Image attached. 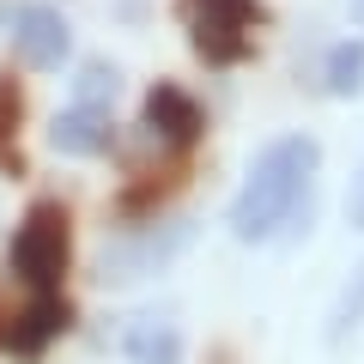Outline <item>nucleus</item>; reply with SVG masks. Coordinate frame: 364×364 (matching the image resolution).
I'll use <instances>...</instances> for the list:
<instances>
[{"label": "nucleus", "instance_id": "nucleus-1", "mask_svg": "<svg viewBox=\"0 0 364 364\" xmlns=\"http://www.w3.org/2000/svg\"><path fill=\"white\" fill-rule=\"evenodd\" d=\"M322 164V146L310 134H286L249 164L243 188L231 200V237L237 243H267L279 237V225L298 219V200H310V176Z\"/></svg>", "mask_w": 364, "mask_h": 364}, {"label": "nucleus", "instance_id": "nucleus-2", "mask_svg": "<svg viewBox=\"0 0 364 364\" xmlns=\"http://www.w3.org/2000/svg\"><path fill=\"white\" fill-rule=\"evenodd\" d=\"M188 243H195V225L188 219L146 225V231H134V237H116V243L97 255V279H104V286H134L146 273H164Z\"/></svg>", "mask_w": 364, "mask_h": 364}, {"label": "nucleus", "instance_id": "nucleus-3", "mask_svg": "<svg viewBox=\"0 0 364 364\" xmlns=\"http://www.w3.org/2000/svg\"><path fill=\"white\" fill-rule=\"evenodd\" d=\"M13 273L31 291H55L67 273V213L55 200H37L13 237Z\"/></svg>", "mask_w": 364, "mask_h": 364}, {"label": "nucleus", "instance_id": "nucleus-4", "mask_svg": "<svg viewBox=\"0 0 364 364\" xmlns=\"http://www.w3.org/2000/svg\"><path fill=\"white\" fill-rule=\"evenodd\" d=\"M195 55L213 67H231L249 55V25H255V0H182Z\"/></svg>", "mask_w": 364, "mask_h": 364}, {"label": "nucleus", "instance_id": "nucleus-5", "mask_svg": "<svg viewBox=\"0 0 364 364\" xmlns=\"http://www.w3.org/2000/svg\"><path fill=\"white\" fill-rule=\"evenodd\" d=\"M13 49H18V61H25V67L49 73V67L67 61L73 31H67V18L55 13V6H18V13H13Z\"/></svg>", "mask_w": 364, "mask_h": 364}, {"label": "nucleus", "instance_id": "nucleus-6", "mask_svg": "<svg viewBox=\"0 0 364 364\" xmlns=\"http://www.w3.org/2000/svg\"><path fill=\"white\" fill-rule=\"evenodd\" d=\"M49 146H55V152H67V158L104 152V146H109V109H85V104L61 109V116L49 122Z\"/></svg>", "mask_w": 364, "mask_h": 364}, {"label": "nucleus", "instance_id": "nucleus-7", "mask_svg": "<svg viewBox=\"0 0 364 364\" xmlns=\"http://www.w3.org/2000/svg\"><path fill=\"white\" fill-rule=\"evenodd\" d=\"M146 128L164 134L170 146H188V140L200 134L195 97H188V91H176V85H152V97H146Z\"/></svg>", "mask_w": 364, "mask_h": 364}, {"label": "nucleus", "instance_id": "nucleus-8", "mask_svg": "<svg viewBox=\"0 0 364 364\" xmlns=\"http://www.w3.org/2000/svg\"><path fill=\"white\" fill-rule=\"evenodd\" d=\"M122 352H128L134 364H176L182 328L170 322V316H134L128 334H122Z\"/></svg>", "mask_w": 364, "mask_h": 364}, {"label": "nucleus", "instance_id": "nucleus-9", "mask_svg": "<svg viewBox=\"0 0 364 364\" xmlns=\"http://www.w3.org/2000/svg\"><path fill=\"white\" fill-rule=\"evenodd\" d=\"M61 328H67V304L55 298V291H37V304L13 322L6 340H13V352H43V340H55Z\"/></svg>", "mask_w": 364, "mask_h": 364}, {"label": "nucleus", "instance_id": "nucleus-10", "mask_svg": "<svg viewBox=\"0 0 364 364\" xmlns=\"http://www.w3.org/2000/svg\"><path fill=\"white\" fill-rule=\"evenodd\" d=\"M352 328H364V261L352 267V279L340 286L334 310H328V346H346Z\"/></svg>", "mask_w": 364, "mask_h": 364}, {"label": "nucleus", "instance_id": "nucleus-11", "mask_svg": "<svg viewBox=\"0 0 364 364\" xmlns=\"http://www.w3.org/2000/svg\"><path fill=\"white\" fill-rule=\"evenodd\" d=\"M328 91L334 97H364V37H346L328 55Z\"/></svg>", "mask_w": 364, "mask_h": 364}, {"label": "nucleus", "instance_id": "nucleus-12", "mask_svg": "<svg viewBox=\"0 0 364 364\" xmlns=\"http://www.w3.org/2000/svg\"><path fill=\"white\" fill-rule=\"evenodd\" d=\"M116 91H122V73L109 61H85L79 67V79H73V104H85V109H109L116 104Z\"/></svg>", "mask_w": 364, "mask_h": 364}, {"label": "nucleus", "instance_id": "nucleus-13", "mask_svg": "<svg viewBox=\"0 0 364 364\" xmlns=\"http://www.w3.org/2000/svg\"><path fill=\"white\" fill-rule=\"evenodd\" d=\"M346 225L364 231V164H358V176H352V188H346Z\"/></svg>", "mask_w": 364, "mask_h": 364}, {"label": "nucleus", "instance_id": "nucleus-14", "mask_svg": "<svg viewBox=\"0 0 364 364\" xmlns=\"http://www.w3.org/2000/svg\"><path fill=\"white\" fill-rule=\"evenodd\" d=\"M346 13H352V25L364 31V0H346Z\"/></svg>", "mask_w": 364, "mask_h": 364}]
</instances>
